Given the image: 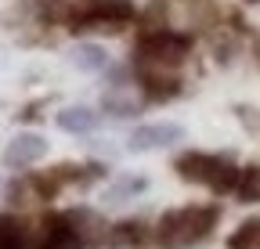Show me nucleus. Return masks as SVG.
I'll use <instances>...</instances> for the list:
<instances>
[{"instance_id":"nucleus-2","label":"nucleus","mask_w":260,"mask_h":249,"mask_svg":"<svg viewBox=\"0 0 260 249\" xmlns=\"http://www.w3.org/2000/svg\"><path fill=\"white\" fill-rule=\"evenodd\" d=\"M213 209H174L159 221V242L170 249H184L213 228Z\"/></svg>"},{"instance_id":"nucleus-8","label":"nucleus","mask_w":260,"mask_h":249,"mask_svg":"<svg viewBox=\"0 0 260 249\" xmlns=\"http://www.w3.org/2000/svg\"><path fill=\"white\" fill-rule=\"evenodd\" d=\"M94 123H98V116H94L87 105H69V109L58 112V127H61L65 134H90Z\"/></svg>"},{"instance_id":"nucleus-9","label":"nucleus","mask_w":260,"mask_h":249,"mask_svg":"<svg viewBox=\"0 0 260 249\" xmlns=\"http://www.w3.org/2000/svg\"><path fill=\"white\" fill-rule=\"evenodd\" d=\"M228 249H260V221H246L228 238Z\"/></svg>"},{"instance_id":"nucleus-4","label":"nucleus","mask_w":260,"mask_h":249,"mask_svg":"<svg viewBox=\"0 0 260 249\" xmlns=\"http://www.w3.org/2000/svg\"><path fill=\"white\" fill-rule=\"evenodd\" d=\"M188 54V40L174 33H155L141 40V61H155V65H177Z\"/></svg>"},{"instance_id":"nucleus-1","label":"nucleus","mask_w":260,"mask_h":249,"mask_svg":"<svg viewBox=\"0 0 260 249\" xmlns=\"http://www.w3.org/2000/svg\"><path fill=\"white\" fill-rule=\"evenodd\" d=\"M177 173H181L184 181L206 184V188H213V192H232V188H239V177H242L228 159H217V155H203V152L181 155V159H177Z\"/></svg>"},{"instance_id":"nucleus-15","label":"nucleus","mask_w":260,"mask_h":249,"mask_svg":"<svg viewBox=\"0 0 260 249\" xmlns=\"http://www.w3.org/2000/svg\"><path fill=\"white\" fill-rule=\"evenodd\" d=\"M249 4H256V0H249Z\"/></svg>"},{"instance_id":"nucleus-14","label":"nucleus","mask_w":260,"mask_h":249,"mask_svg":"<svg viewBox=\"0 0 260 249\" xmlns=\"http://www.w3.org/2000/svg\"><path fill=\"white\" fill-rule=\"evenodd\" d=\"M141 224H119V231L112 235V242L116 245H123V242H141V231H138Z\"/></svg>"},{"instance_id":"nucleus-10","label":"nucleus","mask_w":260,"mask_h":249,"mask_svg":"<svg viewBox=\"0 0 260 249\" xmlns=\"http://www.w3.org/2000/svg\"><path fill=\"white\" fill-rule=\"evenodd\" d=\"M145 188H148V181H145V177H123V181L112 184L105 195H109V202H123V199L138 195V192H145Z\"/></svg>"},{"instance_id":"nucleus-11","label":"nucleus","mask_w":260,"mask_h":249,"mask_svg":"<svg viewBox=\"0 0 260 249\" xmlns=\"http://www.w3.org/2000/svg\"><path fill=\"white\" fill-rule=\"evenodd\" d=\"M239 199L242 202H260V166L242 170V177H239Z\"/></svg>"},{"instance_id":"nucleus-7","label":"nucleus","mask_w":260,"mask_h":249,"mask_svg":"<svg viewBox=\"0 0 260 249\" xmlns=\"http://www.w3.org/2000/svg\"><path fill=\"white\" fill-rule=\"evenodd\" d=\"M69 65H76L80 73H102L109 65V54L98 47V44H76L69 51Z\"/></svg>"},{"instance_id":"nucleus-5","label":"nucleus","mask_w":260,"mask_h":249,"mask_svg":"<svg viewBox=\"0 0 260 249\" xmlns=\"http://www.w3.org/2000/svg\"><path fill=\"white\" fill-rule=\"evenodd\" d=\"M44 155H47V141H44L40 134H15V137L8 141V148H4V163H8L11 170H18V166L40 163Z\"/></svg>"},{"instance_id":"nucleus-13","label":"nucleus","mask_w":260,"mask_h":249,"mask_svg":"<svg viewBox=\"0 0 260 249\" xmlns=\"http://www.w3.org/2000/svg\"><path fill=\"white\" fill-rule=\"evenodd\" d=\"M0 249H18V228L8 217H0Z\"/></svg>"},{"instance_id":"nucleus-3","label":"nucleus","mask_w":260,"mask_h":249,"mask_svg":"<svg viewBox=\"0 0 260 249\" xmlns=\"http://www.w3.org/2000/svg\"><path fill=\"white\" fill-rule=\"evenodd\" d=\"M184 141V127L181 123H145V127H134V134H130V148L134 152H152V148H170Z\"/></svg>"},{"instance_id":"nucleus-12","label":"nucleus","mask_w":260,"mask_h":249,"mask_svg":"<svg viewBox=\"0 0 260 249\" xmlns=\"http://www.w3.org/2000/svg\"><path fill=\"white\" fill-rule=\"evenodd\" d=\"M102 109H105L109 116L126 119V116H134V112H138V101H134V98H119V94H105V98H102Z\"/></svg>"},{"instance_id":"nucleus-6","label":"nucleus","mask_w":260,"mask_h":249,"mask_svg":"<svg viewBox=\"0 0 260 249\" xmlns=\"http://www.w3.org/2000/svg\"><path fill=\"white\" fill-rule=\"evenodd\" d=\"M73 221L69 217H47L40 224V238H37V249H80L83 238L76 235V228H69Z\"/></svg>"}]
</instances>
